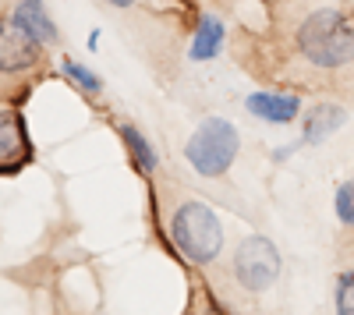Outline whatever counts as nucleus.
<instances>
[{
	"label": "nucleus",
	"instance_id": "nucleus-8",
	"mask_svg": "<svg viewBox=\"0 0 354 315\" xmlns=\"http://www.w3.org/2000/svg\"><path fill=\"white\" fill-rule=\"evenodd\" d=\"M223 46V25L205 15L198 21V32H195V43H192V61H209V57H216Z\"/></svg>",
	"mask_w": 354,
	"mask_h": 315
},
{
	"label": "nucleus",
	"instance_id": "nucleus-3",
	"mask_svg": "<svg viewBox=\"0 0 354 315\" xmlns=\"http://www.w3.org/2000/svg\"><path fill=\"white\" fill-rule=\"evenodd\" d=\"M174 241L192 262H209L223 245L220 220L205 202H185L174 213Z\"/></svg>",
	"mask_w": 354,
	"mask_h": 315
},
{
	"label": "nucleus",
	"instance_id": "nucleus-9",
	"mask_svg": "<svg viewBox=\"0 0 354 315\" xmlns=\"http://www.w3.org/2000/svg\"><path fill=\"white\" fill-rule=\"evenodd\" d=\"M340 121H344V110H340V106L319 103V106H312L308 121H305V138H308V142H322Z\"/></svg>",
	"mask_w": 354,
	"mask_h": 315
},
{
	"label": "nucleus",
	"instance_id": "nucleus-1",
	"mask_svg": "<svg viewBox=\"0 0 354 315\" xmlns=\"http://www.w3.org/2000/svg\"><path fill=\"white\" fill-rule=\"evenodd\" d=\"M298 50L308 57L315 68H340L354 53V25L347 15L322 8L308 15L298 28Z\"/></svg>",
	"mask_w": 354,
	"mask_h": 315
},
{
	"label": "nucleus",
	"instance_id": "nucleus-5",
	"mask_svg": "<svg viewBox=\"0 0 354 315\" xmlns=\"http://www.w3.org/2000/svg\"><path fill=\"white\" fill-rule=\"evenodd\" d=\"M39 57V43L11 18L0 21V71H25Z\"/></svg>",
	"mask_w": 354,
	"mask_h": 315
},
{
	"label": "nucleus",
	"instance_id": "nucleus-11",
	"mask_svg": "<svg viewBox=\"0 0 354 315\" xmlns=\"http://www.w3.org/2000/svg\"><path fill=\"white\" fill-rule=\"evenodd\" d=\"M121 135H124V142H128V149H131V156H135V163L149 174V170H156V153H153V146L145 142L131 124H121Z\"/></svg>",
	"mask_w": 354,
	"mask_h": 315
},
{
	"label": "nucleus",
	"instance_id": "nucleus-12",
	"mask_svg": "<svg viewBox=\"0 0 354 315\" xmlns=\"http://www.w3.org/2000/svg\"><path fill=\"white\" fill-rule=\"evenodd\" d=\"M64 75H68V78H75L85 93H93V96H96V93H103V82H100L93 71H88V68L75 64V61H64Z\"/></svg>",
	"mask_w": 354,
	"mask_h": 315
},
{
	"label": "nucleus",
	"instance_id": "nucleus-14",
	"mask_svg": "<svg viewBox=\"0 0 354 315\" xmlns=\"http://www.w3.org/2000/svg\"><path fill=\"white\" fill-rule=\"evenodd\" d=\"M337 216H340V223L354 227V181H344L337 188Z\"/></svg>",
	"mask_w": 354,
	"mask_h": 315
},
{
	"label": "nucleus",
	"instance_id": "nucleus-4",
	"mask_svg": "<svg viewBox=\"0 0 354 315\" xmlns=\"http://www.w3.org/2000/svg\"><path fill=\"white\" fill-rule=\"evenodd\" d=\"M277 273H280V255L266 238L252 234L238 245V251H234V276H238L245 291H252V294L266 291L277 280Z\"/></svg>",
	"mask_w": 354,
	"mask_h": 315
},
{
	"label": "nucleus",
	"instance_id": "nucleus-7",
	"mask_svg": "<svg viewBox=\"0 0 354 315\" xmlns=\"http://www.w3.org/2000/svg\"><path fill=\"white\" fill-rule=\"evenodd\" d=\"M15 21H18L39 46L57 39V25L50 21V15H46V8H43V0H21V4L15 8Z\"/></svg>",
	"mask_w": 354,
	"mask_h": 315
},
{
	"label": "nucleus",
	"instance_id": "nucleus-10",
	"mask_svg": "<svg viewBox=\"0 0 354 315\" xmlns=\"http://www.w3.org/2000/svg\"><path fill=\"white\" fill-rule=\"evenodd\" d=\"M25 153V135L18 113H0V160H11Z\"/></svg>",
	"mask_w": 354,
	"mask_h": 315
},
{
	"label": "nucleus",
	"instance_id": "nucleus-13",
	"mask_svg": "<svg viewBox=\"0 0 354 315\" xmlns=\"http://www.w3.org/2000/svg\"><path fill=\"white\" fill-rule=\"evenodd\" d=\"M337 315H354V273H344L337 280Z\"/></svg>",
	"mask_w": 354,
	"mask_h": 315
},
{
	"label": "nucleus",
	"instance_id": "nucleus-6",
	"mask_svg": "<svg viewBox=\"0 0 354 315\" xmlns=\"http://www.w3.org/2000/svg\"><path fill=\"white\" fill-rule=\"evenodd\" d=\"M245 106L255 113V117L270 121V124H287V121L298 117L301 99L290 96V93H252V96L245 99Z\"/></svg>",
	"mask_w": 354,
	"mask_h": 315
},
{
	"label": "nucleus",
	"instance_id": "nucleus-2",
	"mask_svg": "<svg viewBox=\"0 0 354 315\" xmlns=\"http://www.w3.org/2000/svg\"><path fill=\"white\" fill-rule=\"evenodd\" d=\"M238 128L223 117H209L202 121L198 131L188 138V163L198 170L202 178H220L234 166V156H238Z\"/></svg>",
	"mask_w": 354,
	"mask_h": 315
},
{
	"label": "nucleus",
	"instance_id": "nucleus-15",
	"mask_svg": "<svg viewBox=\"0 0 354 315\" xmlns=\"http://www.w3.org/2000/svg\"><path fill=\"white\" fill-rule=\"evenodd\" d=\"M110 4H117V8H128V4H135V0H110Z\"/></svg>",
	"mask_w": 354,
	"mask_h": 315
}]
</instances>
